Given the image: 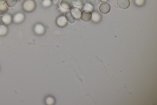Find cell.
I'll use <instances>...</instances> for the list:
<instances>
[{"instance_id":"obj_1","label":"cell","mask_w":157,"mask_h":105,"mask_svg":"<svg viewBox=\"0 0 157 105\" xmlns=\"http://www.w3.org/2000/svg\"><path fill=\"white\" fill-rule=\"evenodd\" d=\"M23 7L25 12H32L35 9L36 4L34 0H25L23 3Z\"/></svg>"},{"instance_id":"obj_2","label":"cell","mask_w":157,"mask_h":105,"mask_svg":"<svg viewBox=\"0 0 157 105\" xmlns=\"http://www.w3.org/2000/svg\"><path fill=\"white\" fill-rule=\"evenodd\" d=\"M72 0H62L60 2V6L65 9L69 10L72 8L74 6Z\"/></svg>"},{"instance_id":"obj_3","label":"cell","mask_w":157,"mask_h":105,"mask_svg":"<svg viewBox=\"0 0 157 105\" xmlns=\"http://www.w3.org/2000/svg\"><path fill=\"white\" fill-rule=\"evenodd\" d=\"M92 17V14L91 12L88 10L83 11L81 13L80 18L84 21L87 22L89 21Z\"/></svg>"},{"instance_id":"obj_4","label":"cell","mask_w":157,"mask_h":105,"mask_svg":"<svg viewBox=\"0 0 157 105\" xmlns=\"http://www.w3.org/2000/svg\"><path fill=\"white\" fill-rule=\"evenodd\" d=\"M111 7L110 4L107 3H103L100 5L99 7V10L100 12L103 14H107L110 12Z\"/></svg>"},{"instance_id":"obj_5","label":"cell","mask_w":157,"mask_h":105,"mask_svg":"<svg viewBox=\"0 0 157 105\" xmlns=\"http://www.w3.org/2000/svg\"><path fill=\"white\" fill-rule=\"evenodd\" d=\"M117 4L118 6L123 9H127L130 5L129 0H118Z\"/></svg>"},{"instance_id":"obj_6","label":"cell","mask_w":157,"mask_h":105,"mask_svg":"<svg viewBox=\"0 0 157 105\" xmlns=\"http://www.w3.org/2000/svg\"><path fill=\"white\" fill-rule=\"evenodd\" d=\"M12 16L9 14H5L1 17V20L3 23L5 25L10 24L12 21Z\"/></svg>"},{"instance_id":"obj_7","label":"cell","mask_w":157,"mask_h":105,"mask_svg":"<svg viewBox=\"0 0 157 105\" xmlns=\"http://www.w3.org/2000/svg\"><path fill=\"white\" fill-rule=\"evenodd\" d=\"M25 16L23 13H19L16 14L14 17L13 20L15 23H19L24 20Z\"/></svg>"},{"instance_id":"obj_8","label":"cell","mask_w":157,"mask_h":105,"mask_svg":"<svg viewBox=\"0 0 157 105\" xmlns=\"http://www.w3.org/2000/svg\"><path fill=\"white\" fill-rule=\"evenodd\" d=\"M65 18L69 23L73 24L75 22L76 18L74 16L71 12H67L65 14Z\"/></svg>"},{"instance_id":"obj_9","label":"cell","mask_w":157,"mask_h":105,"mask_svg":"<svg viewBox=\"0 0 157 105\" xmlns=\"http://www.w3.org/2000/svg\"><path fill=\"white\" fill-rule=\"evenodd\" d=\"M56 23L60 27H64L67 24V22L65 17L60 16L58 17L56 20Z\"/></svg>"},{"instance_id":"obj_10","label":"cell","mask_w":157,"mask_h":105,"mask_svg":"<svg viewBox=\"0 0 157 105\" xmlns=\"http://www.w3.org/2000/svg\"><path fill=\"white\" fill-rule=\"evenodd\" d=\"M45 30L44 26L40 24L36 25L34 28L35 31L38 34H43L45 32Z\"/></svg>"},{"instance_id":"obj_11","label":"cell","mask_w":157,"mask_h":105,"mask_svg":"<svg viewBox=\"0 0 157 105\" xmlns=\"http://www.w3.org/2000/svg\"><path fill=\"white\" fill-rule=\"evenodd\" d=\"M71 12L74 16L75 18L79 19L80 18V16L81 11L79 9L75 7L72 9Z\"/></svg>"},{"instance_id":"obj_12","label":"cell","mask_w":157,"mask_h":105,"mask_svg":"<svg viewBox=\"0 0 157 105\" xmlns=\"http://www.w3.org/2000/svg\"><path fill=\"white\" fill-rule=\"evenodd\" d=\"M8 32V29L5 25L1 24L0 25V35L1 36H4L7 34Z\"/></svg>"},{"instance_id":"obj_13","label":"cell","mask_w":157,"mask_h":105,"mask_svg":"<svg viewBox=\"0 0 157 105\" xmlns=\"http://www.w3.org/2000/svg\"><path fill=\"white\" fill-rule=\"evenodd\" d=\"M8 11L6 6L3 4H0V15L5 14Z\"/></svg>"},{"instance_id":"obj_14","label":"cell","mask_w":157,"mask_h":105,"mask_svg":"<svg viewBox=\"0 0 157 105\" xmlns=\"http://www.w3.org/2000/svg\"><path fill=\"white\" fill-rule=\"evenodd\" d=\"M6 2L8 7H12L16 5L17 0H6Z\"/></svg>"},{"instance_id":"obj_15","label":"cell","mask_w":157,"mask_h":105,"mask_svg":"<svg viewBox=\"0 0 157 105\" xmlns=\"http://www.w3.org/2000/svg\"><path fill=\"white\" fill-rule=\"evenodd\" d=\"M99 2V0H89V3L92 6H96Z\"/></svg>"},{"instance_id":"obj_16","label":"cell","mask_w":157,"mask_h":105,"mask_svg":"<svg viewBox=\"0 0 157 105\" xmlns=\"http://www.w3.org/2000/svg\"><path fill=\"white\" fill-rule=\"evenodd\" d=\"M74 4L76 6H80L83 3L84 0H73Z\"/></svg>"},{"instance_id":"obj_17","label":"cell","mask_w":157,"mask_h":105,"mask_svg":"<svg viewBox=\"0 0 157 105\" xmlns=\"http://www.w3.org/2000/svg\"><path fill=\"white\" fill-rule=\"evenodd\" d=\"M93 19L94 21H96L99 20L100 18V16L97 14H93Z\"/></svg>"},{"instance_id":"obj_18","label":"cell","mask_w":157,"mask_h":105,"mask_svg":"<svg viewBox=\"0 0 157 105\" xmlns=\"http://www.w3.org/2000/svg\"><path fill=\"white\" fill-rule=\"evenodd\" d=\"M50 2H51L50 0H45V1H44L43 4H44V6H50V4L48 3Z\"/></svg>"},{"instance_id":"obj_19","label":"cell","mask_w":157,"mask_h":105,"mask_svg":"<svg viewBox=\"0 0 157 105\" xmlns=\"http://www.w3.org/2000/svg\"><path fill=\"white\" fill-rule=\"evenodd\" d=\"M6 0H0V4H3L6 2Z\"/></svg>"},{"instance_id":"obj_20","label":"cell","mask_w":157,"mask_h":105,"mask_svg":"<svg viewBox=\"0 0 157 105\" xmlns=\"http://www.w3.org/2000/svg\"><path fill=\"white\" fill-rule=\"evenodd\" d=\"M109 0H100V1L102 2H106L108 1Z\"/></svg>"},{"instance_id":"obj_21","label":"cell","mask_w":157,"mask_h":105,"mask_svg":"<svg viewBox=\"0 0 157 105\" xmlns=\"http://www.w3.org/2000/svg\"><path fill=\"white\" fill-rule=\"evenodd\" d=\"M19 1V0H17V1Z\"/></svg>"}]
</instances>
